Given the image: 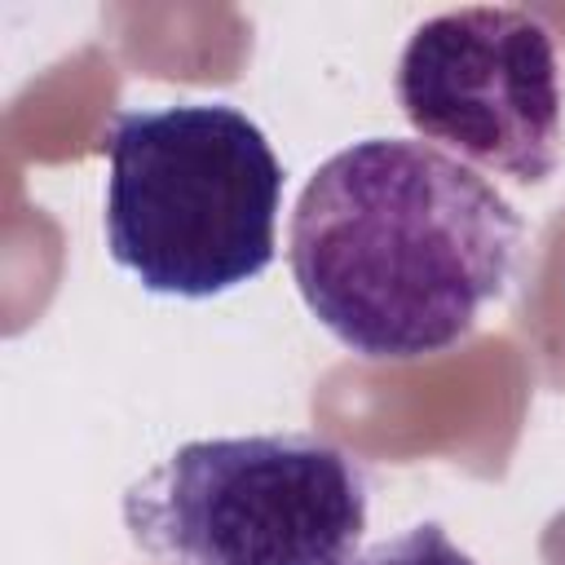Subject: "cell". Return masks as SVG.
<instances>
[{"label":"cell","mask_w":565,"mask_h":565,"mask_svg":"<svg viewBox=\"0 0 565 565\" xmlns=\"http://www.w3.org/2000/svg\"><path fill=\"white\" fill-rule=\"evenodd\" d=\"M525 225L463 159L411 137L335 150L296 199L287 265L309 313L358 358L459 344L516 274Z\"/></svg>","instance_id":"obj_1"},{"label":"cell","mask_w":565,"mask_h":565,"mask_svg":"<svg viewBox=\"0 0 565 565\" xmlns=\"http://www.w3.org/2000/svg\"><path fill=\"white\" fill-rule=\"evenodd\" d=\"M106 150V247L146 291L212 300L274 260L282 163L230 102L119 110Z\"/></svg>","instance_id":"obj_2"},{"label":"cell","mask_w":565,"mask_h":565,"mask_svg":"<svg viewBox=\"0 0 565 565\" xmlns=\"http://www.w3.org/2000/svg\"><path fill=\"white\" fill-rule=\"evenodd\" d=\"M366 468L318 433L177 446L124 490V525L159 565H349L366 530Z\"/></svg>","instance_id":"obj_3"},{"label":"cell","mask_w":565,"mask_h":565,"mask_svg":"<svg viewBox=\"0 0 565 565\" xmlns=\"http://www.w3.org/2000/svg\"><path fill=\"white\" fill-rule=\"evenodd\" d=\"M397 106L468 168L539 185L561 163V62L530 9L468 4L419 22L397 57Z\"/></svg>","instance_id":"obj_4"},{"label":"cell","mask_w":565,"mask_h":565,"mask_svg":"<svg viewBox=\"0 0 565 565\" xmlns=\"http://www.w3.org/2000/svg\"><path fill=\"white\" fill-rule=\"evenodd\" d=\"M349 565H477L437 521H419L366 552H358Z\"/></svg>","instance_id":"obj_5"},{"label":"cell","mask_w":565,"mask_h":565,"mask_svg":"<svg viewBox=\"0 0 565 565\" xmlns=\"http://www.w3.org/2000/svg\"><path fill=\"white\" fill-rule=\"evenodd\" d=\"M539 556H543V565H565V512H556V516L543 525Z\"/></svg>","instance_id":"obj_6"}]
</instances>
